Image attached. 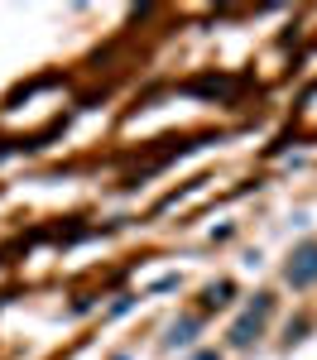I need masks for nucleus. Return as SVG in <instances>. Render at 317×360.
<instances>
[{
    "label": "nucleus",
    "instance_id": "2",
    "mask_svg": "<svg viewBox=\"0 0 317 360\" xmlns=\"http://www.w3.org/2000/svg\"><path fill=\"white\" fill-rule=\"evenodd\" d=\"M284 278L293 283V288H313L317 283V240H303V245L288 255Z\"/></svg>",
    "mask_w": 317,
    "mask_h": 360
},
{
    "label": "nucleus",
    "instance_id": "3",
    "mask_svg": "<svg viewBox=\"0 0 317 360\" xmlns=\"http://www.w3.org/2000/svg\"><path fill=\"white\" fill-rule=\"evenodd\" d=\"M193 332H198V322H173L169 346H188V341H193Z\"/></svg>",
    "mask_w": 317,
    "mask_h": 360
},
{
    "label": "nucleus",
    "instance_id": "1",
    "mask_svg": "<svg viewBox=\"0 0 317 360\" xmlns=\"http://www.w3.org/2000/svg\"><path fill=\"white\" fill-rule=\"evenodd\" d=\"M269 312H274V298H269V293H259V303L250 307L235 327H231V346H240V351H245V346H255L259 332H264V317H269Z\"/></svg>",
    "mask_w": 317,
    "mask_h": 360
},
{
    "label": "nucleus",
    "instance_id": "4",
    "mask_svg": "<svg viewBox=\"0 0 317 360\" xmlns=\"http://www.w3.org/2000/svg\"><path fill=\"white\" fill-rule=\"evenodd\" d=\"M226 298H231V283H216V288H207V303H212V307H221Z\"/></svg>",
    "mask_w": 317,
    "mask_h": 360
},
{
    "label": "nucleus",
    "instance_id": "5",
    "mask_svg": "<svg viewBox=\"0 0 317 360\" xmlns=\"http://www.w3.org/2000/svg\"><path fill=\"white\" fill-rule=\"evenodd\" d=\"M193 360H221V356H216V351H202V356H193Z\"/></svg>",
    "mask_w": 317,
    "mask_h": 360
}]
</instances>
